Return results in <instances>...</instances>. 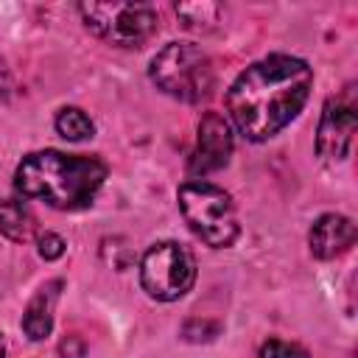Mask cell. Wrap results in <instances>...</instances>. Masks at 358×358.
Wrapping results in <instances>:
<instances>
[{
  "mask_svg": "<svg viewBox=\"0 0 358 358\" xmlns=\"http://www.w3.org/2000/svg\"><path fill=\"white\" fill-rule=\"evenodd\" d=\"M313 70L308 62L285 53H271L249 64L227 92L232 126L252 143H263L282 131L308 103Z\"/></svg>",
  "mask_w": 358,
  "mask_h": 358,
  "instance_id": "cell-1",
  "label": "cell"
},
{
  "mask_svg": "<svg viewBox=\"0 0 358 358\" xmlns=\"http://www.w3.org/2000/svg\"><path fill=\"white\" fill-rule=\"evenodd\" d=\"M106 179V162L84 154H64L56 148L22 157L14 171V187L25 199L45 201L53 210L90 207Z\"/></svg>",
  "mask_w": 358,
  "mask_h": 358,
  "instance_id": "cell-2",
  "label": "cell"
},
{
  "mask_svg": "<svg viewBox=\"0 0 358 358\" xmlns=\"http://www.w3.org/2000/svg\"><path fill=\"white\" fill-rule=\"evenodd\" d=\"M151 81L171 98L199 103L215 87L210 56L193 42H171L151 59Z\"/></svg>",
  "mask_w": 358,
  "mask_h": 358,
  "instance_id": "cell-3",
  "label": "cell"
},
{
  "mask_svg": "<svg viewBox=\"0 0 358 358\" xmlns=\"http://www.w3.org/2000/svg\"><path fill=\"white\" fill-rule=\"evenodd\" d=\"M179 210L187 221V227L213 249H227L235 243L241 224L235 204L227 190L218 185H210L204 179H190L176 193Z\"/></svg>",
  "mask_w": 358,
  "mask_h": 358,
  "instance_id": "cell-4",
  "label": "cell"
},
{
  "mask_svg": "<svg viewBox=\"0 0 358 358\" xmlns=\"http://www.w3.org/2000/svg\"><path fill=\"white\" fill-rule=\"evenodd\" d=\"M87 28L117 48H140L157 31V11L148 3H81Z\"/></svg>",
  "mask_w": 358,
  "mask_h": 358,
  "instance_id": "cell-5",
  "label": "cell"
},
{
  "mask_svg": "<svg viewBox=\"0 0 358 358\" xmlns=\"http://www.w3.org/2000/svg\"><path fill=\"white\" fill-rule=\"evenodd\" d=\"M196 260L187 246L176 241L154 243L140 260V282L151 299L173 302L193 288Z\"/></svg>",
  "mask_w": 358,
  "mask_h": 358,
  "instance_id": "cell-6",
  "label": "cell"
},
{
  "mask_svg": "<svg viewBox=\"0 0 358 358\" xmlns=\"http://www.w3.org/2000/svg\"><path fill=\"white\" fill-rule=\"evenodd\" d=\"M355 134V106L344 98H330L324 103L319 131H316V151L327 162H338L350 154Z\"/></svg>",
  "mask_w": 358,
  "mask_h": 358,
  "instance_id": "cell-7",
  "label": "cell"
},
{
  "mask_svg": "<svg viewBox=\"0 0 358 358\" xmlns=\"http://www.w3.org/2000/svg\"><path fill=\"white\" fill-rule=\"evenodd\" d=\"M229 157H232V129L227 117H221L218 112H204V117L199 120V137H196L190 171L201 176L213 173L224 168Z\"/></svg>",
  "mask_w": 358,
  "mask_h": 358,
  "instance_id": "cell-8",
  "label": "cell"
},
{
  "mask_svg": "<svg viewBox=\"0 0 358 358\" xmlns=\"http://www.w3.org/2000/svg\"><path fill=\"white\" fill-rule=\"evenodd\" d=\"M352 243H355V224L338 213H327V215L316 218L308 232L310 255L319 260H333V257L344 255Z\"/></svg>",
  "mask_w": 358,
  "mask_h": 358,
  "instance_id": "cell-9",
  "label": "cell"
},
{
  "mask_svg": "<svg viewBox=\"0 0 358 358\" xmlns=\"http://www.w3.org/2000/svg\"><path fill=\"white\" fill-rule=\"evenodd\" d=\"M59 288L62 282H48L36 291V296L28 302L25 313H22V330L31 341H42L45 336H50L53 330V308H56V299H59Z\"/></svg>",
  "mask_w": 358,
  "mask_h": 358,
  "instance_id": "cell-10",
  "label": "cell"
},
{
  "mask_svg": "<svg viewBox=\"0 0 358 358\" xmlns=\"http://www.w3.org/2000/svg\"><path fill=\"white\" fill-rule=\"evenodd\" d=\"M36 229V218L20 199H3L0 201V235L8 241H28Z\"/></svg>",
  "mask_w": 358,
  "mask_h": 358,
  "instance_id": "cell-11",
  "label": "cell"
},
{
  "mask_svg": "<svg viewBox=\"0 0 358 358\" xmlns=\"http://www.w3.org/2000/svg\"><path fill=\"white\" fill-rule=\"evenodd\" d=\"M56 131H59L64 140H70V143H81V140L92 137L95 126H92V120L87 117L84 109H78V106H64V109L56 112Z\"/></svg>",
  "mask_w": 358,
  "mask_h": 358,
  "instance_id": "cell-12",
  "label": "cell"
},
{
  "mask_svg": "<svg viewBox=\"0 0 358 358\" xmlns=\"http://www.w3.org/2000/svg\"><path fill=\"white\" fill-rule=\"evenodd\" d=\"M257 358H308L302 347L296 344H288V341H280V338H271L260 347Z\"/></svg>",
  "mask_w": 358,
  "mask_h": 358,
  "instance_id": "cell-13",
  "label": "cell"
},
{
  "mask_svg": "<svg viewBox=\"0 0 358 358\" xmlns=\"http://www.w3.org/2000/svg\"><path fill=\"white\" fill-rule=\"evenodd\" d=\"M64 241L56 235V232H45V235H39V255L45 257V260H56V257H62L64 255Z\"/></svg>",
  "mask_w": 358,
  "mask_h": 358,
  "instance_id": "cell-14",
  "label": "cell"
},
{
  "mask_svg": "<svg viewBox=\"0 0 358 358\" xmlns=\"http://www.w3.org/2000/svg\"><path fill=\"white\" fill-rule=\"evenodd\" d=\"M0 358H6V341H3V336H0Z\"/></svg>",
  "mask_w": 358,
  "mask_h": 358,
  "instance_id": "cell-15",
  "label": "cell"
}]
</instances>
